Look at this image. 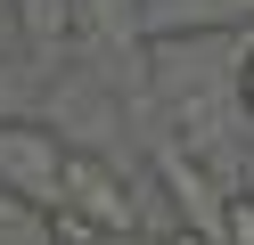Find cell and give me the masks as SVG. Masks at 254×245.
Listing matches in <instances>:
<instances>
[{
    "label": "cell",
    "instance_id": "6da1fadb",
    "mask_svg": "<svg viewBox=\"0 0 254 245\" xmlns=\"http://www.w3.org/2000/svg\"><path fill=\"white\" fill-rule=\"evenodd\" d=\"M50 237H58V245H99L107 229L90 221V212H74V204H50Z\"/></svg>",
    "mask_w": 254,
    "mask_h": 245
},
{
    "label": "cell",
    "instance_id": "7a4b0ae2",
    "mask_svg": "<svg viewBox=\"0 0 254 245\" xmlns=\"http://www.w3.org/2000/svg\"><path fill=\"white\" fill-rule=\"evenodd\" d=\"M221 245H254V196H230V212H221Z\"/></svg>",
    "mask_w": 254,
    "mask_h": 245
},
{
    "label": "cell",
    "instance_id": "3957f363",
    "mask_svg": "<svg viewBox=\"0 0 254 245\" xmlns=\"http://www.w3.org/2000/svg\"><path fill=\"white\" fill-rule=\"evenodd\" d=\"M238 98H246V114H254V49H246V65H238Z\"/></svg>",
    "mask_w": 254,
    "mask_h": 245
}]
</instances>
